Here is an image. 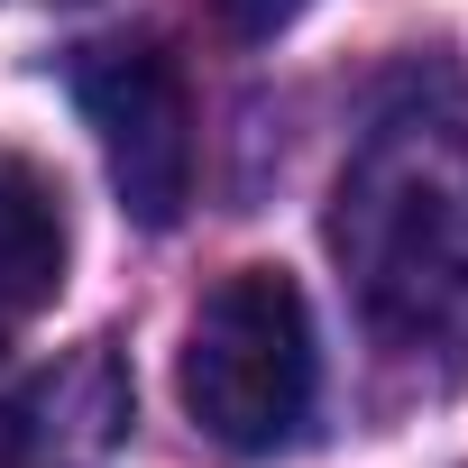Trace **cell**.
Here are the masks:
<instances>
[{
	"instance_id": "obj_3",
	"label": "cell",
	"mask_w": 468,
	"mask_h": 468,
	"mask_svg": "<svg viewBox=\"0 0 468 468\" xmlns=\"http://www.w3.org/2000/svg\"><path fill=\"white\" fill-rule=\"evenodd\" d=\"M65 92L101 138L111 193L138 229H175L193 202V92L165 37H92L65 56Z\"/></svg>"
},
{
	"instance_id": "obj_1",
	"label": "cell",
	"mask_w": 468,
	"mask_h": 468,
	"mask_svg": "<svg viewBox=\"0 0 468 468\" xmlns=\"http://www.w3.org/2000/svg\"><path fill=\"white\" fill-rule=\"evenodd\" d=\"M331 258L367 349L413 386L468 377V120L386 111L331 184Z\"/></svg>"
},
{
	"instance_id": "obj_6",
	"label": "cell",
	"mask_w": 468,
	"mask_h": 468,
	"mask_svg": "<svg viewBox=\"0 0 468 468\" xmlns=\"http://www.w3.org/2000/svg\"><path fill=\"white\" fill-rule=\"evenodd\" d=\"M211 10H220V28L239 37V47H267V37H285L313 10V0H211Z\"/></svg>"
},
{
	"instance_id": "obj_4",
	"label": "cell",
	"mask_w": 468,
	"mask_h": 468,
	"mask_svg": "<svg viewBox=\"0 0 468 468\" xmlns=\"http://www.w3.org/2000/svg\"><path fill=\"white\" fill-rule=\"evenodd\" d=\"M129 422H138V395H129L120 349L83 340L10 395V413H0V468H111L129 450Z\"/></svg>"
},
{
	"instance_id": "obj_2",
	"label": "cell",
	"mask_w": 468,
	"mask_h": 468,
	"mask_svg": "<svg viewBox=\"0 0 468 468\" xmlns=\"http://www.w3.org/2000/svg\"><path fill=\"white\" fill-rule=\"evenodd\" d=\"M175 395H184L193 431L220 441L229 459L294 450L322 404V349H313L303 285L285 267H229L184 322Z\"/></svg>"
},
{
	"instance_id": "obj_5",
	"label": "cell",
	"mask_w": 468,
	"mask_h": 468,
	"mask_svg": "<svg viewBox=\"0 0 468 468\" xmlns=\"http://www.w3.org/2000/svg\"><path fill=\"white\" fill-rule=\"evenodd\" d=\"M65 258H74V229H65V184L0 147V340L28 331L56 294H65Z\"/></svg>"
},
{
	"instance_id": "obj_7",
	"label": "cell",
	"mask_w": 468,
	"mask_h": 468,
	"mask_svg": "<svg viewBox=\"0 0 468 468\" xmlns=\"http://www.w3.org/2000/svg\"><path fill=\"white\" fill-rule=\"evenodd\" d=\"M56 10H74V0H56Z\"/></svg>"
}]
</instances>
